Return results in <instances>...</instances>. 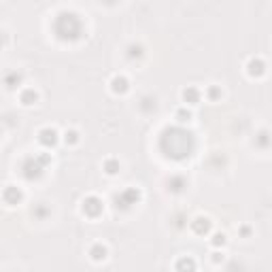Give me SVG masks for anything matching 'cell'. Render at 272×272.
Returning <instances> with one entry per match:
<instances>
[{"label":"cell","instance_id":"6da1fadb","mask_svg":"<svg viewBox=\"0 0 272 272\" xmlns=\"http://www.w3.org/2000/svg\"><path fill=\"white\" fill-rule=\"evenodd\" d=\"M249 72L251 75H262L264 72V62L262 60H251L249 62Z\"/></svg>","mask_w":272,"mask_h":272},{"label":"cell","instance_id":"3957f363","mask_svg":"<svg viewBox=\"0 0 272 272\" xmlns=\"http://www.w3.org/2000/svg\"><path fill=\"white\" fill-rule=\"evenodd\" d=\"M213 242H215V244H226V236H223V234H217Z\"/></svg>","mask_w":272,"mask_h":272},{"label":"cell","instance_id":"7a4b0ae2","mask_svg":"<svg viewBox=\"0 0 272 272\" xmlns=\"http://www.w3.org/2000/svg\"><path fill=\"white\" fill-rule=\"evenodd\" d=\"M91 253H94V259H104V253H106V249H104V247H102V249H100V247H96Z\"/></svg>","mask_w":272,"mask_h":272}]
</instances>
